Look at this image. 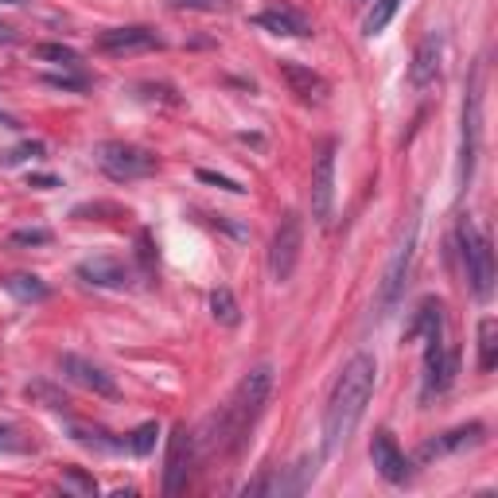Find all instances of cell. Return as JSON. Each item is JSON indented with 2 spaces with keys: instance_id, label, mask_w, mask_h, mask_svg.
I'll use <instances>...</instances> for the list:
<instances>
[{
  "instance_id": "cell-1",
  "label": "cell",
  "mask_w": 498,
  "mask_h": 498,
  "mask_svg": "<svg viewBox=\"0 0 498 498\" xmlns=\"http://www.w3.org/2000/svg\"><path fill=\"white\" fill-rule=\"evenodd\" d=\"M273 393V366H253L246 378L238 382V390L230 393V401L218 413L207 416L202 432L195 436L199 452H241V444L249 440L253 424L261 421Z\"/></svg>"
},
{
  "instance_id": "cell-2",
  "label": "cell",
  "mask_w": 498,
  "mask_h": 498,
  "mask_svg": "<svg viewBox=\"0 0 498 498\" xmlns=\"http://www.w3.org/2000/svg\"><path fill=\"white\" fill-rule=\"evenodd\" d=\"M374 378H378V366H374L370 354H354V359L343 366L339 382L331 390V401H328V413H323V452H339L347 448V440L359 429L362 413H366V401L374 393Z\"/></svg>"
},
{
  "instance_id": "cell-3",
  "label": "cell",
  "mask_w": 498,
  "mask_h": 498,
  "mask_svg": "<svg viewBox=\"0 0 498 498\" xmlns=\"http://www.w3.org/2000/svg\"><path fill=\"white\" fill-rule=\"evenodd\" d=\"M460 257H463V273L475 300H491L494 296V249H491V238L471 218H460Z\"/></svg>"
},
{
  "instance_id": "cell-4",
  "label": "cell",
  "mask_w": 498,
  "mask_h": 498,
  "mask_svg": "<svg viewBox=\"0 0 498 498\" xmlns=\"http://www.w3.org/2000/svg\"><path fill=\"white\" fill-rule=\"evenodd\" d=\"M94 164L106 171L109 179L117 183H129V179H145L156 171V156L148 148H137V145H125V140H101L94 148Z\"/></svg>"
},
{
  "instance_id": "cell-5",
  "label": "cell",
  "mask_w": 498,
  "mask_h": 498,
  "mask_svg": "<svg viewBox=\"0 0 498 498\" xmlns=\"http://www.w3.org/2000/svg\"><path fill=\"white\" fill-rule=\"evenodd\" d=\"M424 347V385H421V401H432L440 393L452 390L455 374H460V351L444 347V335H429Z\"/></svg>"
},
{
  "instance_id": "cell-6",
  "label": "cell",
  "mask_w": 498,
  "mask_h": 498,
  "mask_svg": "<svg viewBox=\"0 0 498 498\" xmlns=\"http://www.w3.org/2000/svg\"><path fill=\"white\" fill-rule=\"evenodd\" d=\"M300 249H304V222H300L296 210H289V215L281 218L277 233H273V246H269V273H273L277 284H284L292 273H296Z\"/></svg>"
},
{
  "instance_id": "cell-7",
  "label": "cell",
  "mask_w": 498,
  "mask_h": 498,
  "mask_svg": "<svg viewBox=\"0 0 498 498\" xmlns=\"http://www.w3.org/2000/svg\"><path fill=\"white\" fill-rule=\"evenodd\" d=\"M191 463H195V436L187 432V424H176V432L168 440V455H164V494L168 498L187 491Z\"/></svg>"
},
{
  "instance_id": "cell-8",
  "label": "cell",
  "mask_w": 498,
  "mask_h": 498,
  "mask_svg": "<svg viewBox=\"0 0 498 498\" xmlns=\"http://www.w3.org/2000/svg\"><path fill=\"white\" fill-rule=\"evenodd\" d=\"M413 249H416V222L405 230V241L398 246L390 265H385V277H382V289H378V316L393 312V304L405 296V277H409V265H413Z\"/></svg>"
},
{
  "instance_id": "cell-9",
  "label": "cell",
  "mask_w": 498,
  "mask_h": 498,
  "mask_svg": "<svg viewBox=\"0 0 498 498\" xmlns=\"http://www.w3.org/2000/svg\"><path fill=\"white\" fill-rule=\"evenodd\" d=\"M94 47L101 51V55H140V51H160L164 47V39L156 36V28L125 24V28H109V32H101Z\"/></svg>"
},
{
  "instance_id": "cell-10",
  "label": "cell",
  "mask_w": 498,
  "mask_h": 498,
  "mask_svg": "<svg viewBox=\"0 0 498 498\" xmlns=\"http://www.w3.org/2000/svg\"><path fill=\"white\" fill-rule=\"evenodd\" d=\"M331 210H335V145L328 140L316 156V168H312V218L320 226H328Z\"/></svg>"
},
{
  "instance_id": "cell-11",
  "label": "cell",
  "mask_w": 498,
  "mask_h": 498,
  "mask_svg": "<svg viewBox=\"0 0 498 498\" xmlns=\"http://www.w3.org/2000/svg\"><path fill=\"white\" fill-rule=\"evenodd\" d=\"M277 75L284 78L289 94H296L300 101H308V106H323V101H328V94H331L328 78H323L320 70L296 63V59H281V63H277Z\"/></svg>"
},
{
  "instance_id": "cell-12",
  "label": "cell",
  "mask_w": 498,
  "mask_h": 498,
  "mask_svg": "<svg viewBox=\"0 0 498 498\" xmlns=\"http://www.w3.org/2000/svg\"><path fill=\"white\" fill-rule=\"evenodd\" d=\"M483 436H486V429H483L479 421L460 424V429L436 436V440H424L421 448H416V460H421V463H432V460H444V455H455V452H467V448H479Z\"/></svg>"
},
{
  "instance_id": "cell-13",
  "label": "cell",
  "mask_w": 498,
  "mask_h": 498,
  "mask_svg": "<svg viewBox=\"0 0 498 498\" xmlns=\"http://www.w3.org/2000/svg\"><path fill=\"white\" fill-rule=\"evenodd\" d=\"M59 370H63V378H67V382L83 385V390L98 393V398H117V382H114V374H106L98 362L78 359V354H59Z\"/></svg>"
},
{
  "instance_id": "cell-14",
  "label": "cell",
  "mask_w": 498,
  "mask_h": 498,
  "mask_svg": "<svg viewBox=\"0 0 498 498\" xmlns=\"http://www.w3.org/2000/svg\"><path fill=\"white\" fill-rule=\"evenodd\" d=\"M370 460L374 467H378V475L385 483H409V475H413V463L405 460V452L398 448V440H393L390 432H374V440H370Z\"/></svg>"
},
{
  "instance_id": "cell-15",
  "label": "cell",
  "mask_w": 498,
  "mask_h": 498,
  "mask_svg": "<svg viewBox=\"0 0 498 498\" xmlns=\"http://www.w3.org/2000/svg\"><path fill=\"white\" fill-rule=\"evenodd\" d=\"M78 277L94 289H133V269L117 257H86L78 261Z\"/></svg>"
},
{
  "instance_id": "cell-16",
  "label": "cell",
  "mask_w": 498,
  "mask_h": 498,
  "mask_svg": "<svg viewBox=\"0 0 498 498\" xmlns=\"http://www.w3.org/2000/svg\"><path fill=\"white\" fill-rule=\"evenodd\" d=\"M475 152H479V83L467 86V101H463V160H460L463 183L475 171Z\"/></svg>"
},
{
  "instance_id": "cell-17",
  "label": "cell",
  "mask_w": 498,
  "mask_h": 498,
  "mask_svg": "<svg viewBox=\"0 0 498 498\" xmlns=\"http://www.w3.org/2000/svg\"><path fill=\"white\" fill-rule=\"evenodd\" d=\"M440 55H444V36L440 32H429L416 43L413 51V63H409V83L421 90V86H429L436 75H440Z\"/></svg>"
},
{
  "instance_id": "cell-18",
  "label": "cell",
  "mask_w": 498,
  "mask_h": 498,
  "mask_svg": "<svg viewBox=\"0 0 498 498\" xmlns=\"http://www.w3.org/2000/svg\"><path fill=\"white\" fill-rule=\"evenodd\" d=\"M253 24L265 28V32H273V36H296V39L312 36V24L296 12V8H289V4H273V8H265V12L253 16Z\"/></svg>"
},
{
  "instance_id": "cell-19",
  "label": "cell",
  "mask_w": 498,
  "mask_h": 498,
  "mask_svg": "<svg viewBox=\"0 0 498 498\" xmlns=\"http://www.w3.org/2000/svg\"><path fill=\"white\" fill-rule=\"evenodd\" d=\"M444 331V304L440 300H421V308H416L413 312V323H409V328H405V339H421V335H424V339H429V335H440Z\"/></svg>"
},
{
  "instance_id": "cell-20",
  "label": "cell",
  "mask_w": 498,
  "mask_h": 498,
  "mask_svg": "<svg viewBox=\"0 0 498 498\" xmlns=\"http://www.w3.org/2000/svg\"><path fill=\"white\" fill-rule=\"evenodd\" d=\"M4 292H12L16 300H24V304H39V300H47L51 296V289H47V281H39L36 273H8L4 281Z\"/></svg>"
},
{
  "instance_id": "cell-21",
  "label": "cell",
  "mask_w": 498,
  "mask_h": 498,
  "mask_svg": "<svg viewBox=\"0 0 498 498\" xmlns=\"http://www.w3.org/2000/svg\"><path fill=\"white\" fill-rule=\"evenodd\" d=\"M494 362H498V320L486 316L479 323V370L491 374Z\"/></svg>"
},
{
  "instance_id": "cell-22",
  "label": "cell",
  "mask_w": 498,
  "mask_h": 498,
  "mask_svg": "<svg viewBox=\"0 0 498 498\" xmlns=\"http://www.w3.org/2000/svg\"><path fill=\"white\" fill-rule=\"evenodd\" d=\"M210 316H215L222 328H238V323H241V308H238V300H233L230 289H215V292H210Z\"/></svg>"
},
{
  "instance_id": "cell-23",
  "label": "cell",
  "mask_w": 498,
  "mask_h": 498,
  "mask_svg": "<svg viewBox=\"0 0 498 498\" xmlns=\"http://www.w3.org/2000/svg\"><path fill=\"white\" fill-rule=\"evenodd\" d=\"M32 55L43 59V63H55V67H78L83 63V55H78L75 47H67V43H36Z\"/></svg>"
},
{
  "instance_id": "cell-24",
  "label": "cell",
  "mask_w": 498,
  "mask_h": 498,
  "mask_svg": "<svg viewBox=\"0 0 498 498\" xmlns=\"http://www.w3.org/2000/svg\"><path fill=\"white\" fill-rule=\"evenodd\" d=\"M59 486L70 494H78V498H94L98 494V483H94V475H86L83 467H67L63 475H59Z\"/></svg>"
},
{
  "instance_id": "cell-25",
  "label": "cell",
  "mask_w": 498,
  "mask_h": 498,
  "mask_svg": "<svg viewBox=\"0 0 498 498\" xmlns=\"http://www.w3.org/2000/svg\"><path fill=\"white\" fill-rule=\"evenodd\" d=\"M70 432H75V440L78 444H86V448H94V452H117L121 448V440H114L106 429H86V424H70Z\"/></svg>"
},
{
  "instance_id": "cell-26",
  "label": "cell",
  "mask_w": 498,
  "mask_h": 498,
  "mask_svg": "<svg viewBox=\"0 0 498 498\" xmlns=\"http://www.w3.org/2000/svg\"><path fill=\"white\" fill-rule=\"evenodd\" d=\"M28 398H32V401H43L47 405V409H55V413H67V393H59L55 390V385H47V382H32V385H28Z\"/></svg>"
},
{
  "instance_id": "cell-27",
  "label": "cell",
  "mask_w": 498,
  "mask_h": 498,
  "mask_svg": "<svg viewBox=\"0 0 498 498\" xmlns=\"http://www.w3.org/2000/svg\"><path fill=\"white\" fill-rule=\"evenodd\" d=\"M156 436H160L156 421L140 424V429H137L133 436H129V452H133V455H140V460H145V455H152V448H156Z\"/></svg>"
},
{
  "instance_id": "cell-28",
  "label": "cell",
  "mask_w": 498,
  "mask_h": 498,
  "mask_svg": "<svg viewBox=\"0 0 498 498\" xmlns=\"http://www.w3.org/2000/svg\"><path fill=\"white\" fill-rule=\"evenodd\" d=\"M398 4H401V0H378V4H374V12H370V20H366V36H378L382 28L393 20Z\"/></svg>"
},
{
  "instance_id": "cell-29",
  "label": "cell",
  "mask_w": 498,
  "mask_h": 498,
  "mask_svg": "<svg viewBox=\"0 0 498 498\" xmlns=\"http://www.w3.org/2000/svg\"><path fill=\"white\" fill-rule=\"evenodd\" d=\"M8 246H51V230L43 226H24V230H12L8 233Z\"/></svg>"
},
{
  "instance_id": "cell-30",
  "label": "cell",
  "mask_w": 498,
  "mask_h": 498,
  "mask_svg": "<svg viewBox=\"0 0 498 498\" xmlns=\"http://www.w3.org/2000/svg\"><path fill=\"white\" fill-rule=\"evenodd\" d=\"M179 12H230L233 0H168Z\"/></svg>"
},
{
  "instance_id": "cell-31",
  "label": "cell",
  "mask_w": 498,
  "mask_h": 498,
  "mask_svg": "<svg viewBox=\"0 0 498 498\" xmlns=\"http://www.w3.org/2000/svg\"><path fill=\"white\" fill-rule=\"evenodd\" d=\"M199 179H202V183H210V187H222V191H230V195H246V187H241L238 179H226V176H218V171H207V168H199Z\"/></svg>"
},
{
  "instance_id": "cell-32",
  "label": "cell",
  "mask_w": 498,
  "mask_h": 498,
  "mask_svg": "<svg viewBox=\"0 0 498 498\" xmlns=\"http://www.w3.org/2000/svg\"><path fill=\"white\" fill-rule=\"evenodd\" d=\"M28 156H43V145H39V140H28V145L4 152V164H20V160H28Z\"/></svg>"
},
{
  "instance_id": "cell-33",
  "label": "cell",
  "mask_w": 498,
  "mask_h": 498,
  "mask_svg": "<svg viewBox=\"0 0 498 498\" xmlns=\"http://www.w3.org/2000/svg\"><path fill=\"white\" fill-rule=\"evenodd\" d=\"M16 429H12V424H0V448H4V452H24L28 448V444L24 440H16Z\"/></svg>"
},
{
  "instance_id": "cell-34",
  "label": "cell",
  "mask_w": 498,
  "mask_h": 498,
  "mask_svg": "<svg viewBox=\"0 0 498 498\" xmlns=\"http://www.w3.org/2000/svg\"><path fill=\"white\" fill-rule=\"evenodd\" d=\"M43 83L59 86V90H86V78H70V75H47Z\"/></svg>"
},
{
  "instance_id": "cell-35",
  "label": "cell",
  "mask_w": 498,
  "mask_h": 498,
  "mask_svg": "<svg viewBox=\"0 0 498 498\" xmlns=\"http://www.w3.org/2000/svg\"><path fill=\"white\" fill-rule=\"evenodd\" d=\"M16 39H20V36H16V28H8V24H0V43H4V47H12V43H16Z\"/></svg>"
},
{
  "instance_id": "cell-36",
  "label": "cell",
  "mask_w": 498,
  "mask_h": 498,
  "mask_svg": "<svg viewBox=\"0 0 498 498\" xmlns=\"http://www.w3.org/2000/svg\"><path fill=\"white\" fill-rule=\"evenodd\" d=\"M55 176H32V187H55Z\"/></svg>"
},
{
  "instance_id": "cell-37",
  "label": "cell",
  "mask_w": 498,
  "mask_h": 498,
  "mask_svg": "<svg viewBox=\"0 0 498 498\" xmlns=\"http://www.w3.org/2000/svg\"><path fill=\"white\" fill-rule=\"evenodd\" d=\"M0 125H4V129H20V121L12 114H0Z\"/></svg>"
},
{
  "instance_id": "cell-38",
  "label": "cell",
  "mask_w": 498,
  "mask_h": 498,
  "mask_svg": "<svg viewBox=\"0 0 498 498\" xmlns=\"http://www.w3.org/2000/svg\"><path fill=\"white\" fill-rule=\"evenodd\" d=\"M0 4H32V0H0Z\"/></svg>"
}]
</instances>
